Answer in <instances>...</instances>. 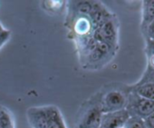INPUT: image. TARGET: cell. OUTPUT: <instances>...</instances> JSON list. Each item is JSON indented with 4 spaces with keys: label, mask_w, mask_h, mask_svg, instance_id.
Masks as SVG:
<instances>
[{
    "label": "cell",
    "mask_w": 154,
    "mask_h": 128,
    "mask_svg": "<svg viewBox=\"0 0 154 128\" xmlns=\"http://www.w3.org/2000/svg\"><path fill=\"white\" fill-rule=\"evenodd\" d=\"M103 113L94 94L85 101L76 114L74 128H99Z\"/></svg>",
    "instance_id": "4"
},
{
    "label": "cell",
    "mask_w": 154,
    "mask_h": 128,
    "mask_svg": "<svg viewBox=\"0 0 154 128\" xmlns=\"http://www.w3.org/2000/svg\"><path fill=\"white\" fill-rule=\"evenodd\" d=\"M135 84H138V85L152 84V85H154V69H150V68L146 67V69H145L144 73L142 74L141 77Z\"/></svg>",
    "instance_id": "12"
},
{
    "label": "cell",
    "mask_w": 154,
    "mask_h": 128,
    "mask_svg": "<svg viewBox=\"0 0 154 128\" xmlns=\"http://www.w3.org/2000/svg\"><path fill=\"white\" fill-rule=\"evenodd\" d=\"M79 53L84 68L97 70L105 67L113 59L117 50L106 44L97 42L92 37Z\"/></svg>",
    "instance_id": "2"
},
{
    "label": "cell",
    "mask_w": 154,
    "mask_h": 128,
    "mask_svg": "<svg viewBox=\"0 0 154 128\" xmlns=\"http://www.w3.org/2000/svg\"><path fill=\"white\" fill-rule=\"evenodd\" d=\"M145 40V54L147 57V68L154 69V40Z\"/></svg>",
    "instance_id": "11"
},
{
    "label": "cell",
    "mask_w": 154,
    "mask_h": 128,
    "mask_svg": "<svg viewBox=\"0 0 154 128\" xmlns=\"http://www.w3.org/2000/svg\"><path fill=\"white\" fill-rule=\"evenodd\" d=\"M0 128H15L10 112L3 106H0Z\"/></svg>",
    "instance_id": "10"
},
{
    "label": "cell",
    "mask_w": 154,
    "mask_h": 128,
    "mask_svg": "<svg viewBox=\"0 0 154 128\" xmlns=\"http://www.w3.org/2000/svg\"><path fill=\"white\" fill-rule=\"evenodd\" d=\"M141 34L144 37V39H149L154 40V20L149 24V26L141 31Z\"/></svg>",
    "instance_id": "14"
},
{
    "label": "cell",
    "mask_w": 154,
    "mask_h": 128,
    "mask_svg": "<svg viewBox=\"0 0 154 128\" xmlns=\"http://www.w3.org/2000/svg\"><path fill=\"white\" fill-rule=\"evenodd\" d=\"M130 115L126 110L103 114L99 128H120L128 120Z\"/></svg>",
    "instance_id": "7"
},
{
    "label": "cell",
    "mask_w": 154,
    "mask_h": 128,
    "mask_svg": "<svg viewBox=\"0 0 154 128\" xmlns=\"http://www.w3.org/2000/svg\"><path fill=\"white\" fill-rule=\"evenodd\" d=\"M131 86L122 83H110L95 93L103 114L125 110Z\"/></svg>",
    "instance_id": "1"
},
{
    "label": "cell",
    "mask_w": 154,
    "mask_h": 128,
    "mask_svg": "<svg viewBox=\"0 0 154 128\" xmlns=\"http://www.w3.org/2000/svg\"><path fill=\"white\" fill-rule=\"evenodd\" d=\"M154 20V0L142 1L141 3V23L140 31H143L149 23Z\"/></svg>",
    "instance_id": "8"
},
{
    "label": "cell",
    "mask_w": 154,
    "mask_h": 128,
    "mask_svg": "<svg viewBox=\"0 0 154 128\" xmlns=\"http://www.w3.org/2000/svg\"><path fill=\"white\" fill-rule=\"evenodd\" d=\"M143 121L147 128H154V112Z\"/></svg>",
    "instance_id": "16"
},
{
    "label": "cell",
    "mask_w": 154,
    "mask_h": 128,
    "mask_svg": "<svg viewBox=\"0 0 154 128\" xmlns=\"http://www.w3.org/2000/svg\"><path fill=\"white\" fill-rule=\"evenodd\" d=\"M125 110L130 117L144 120L154 112V101L146 99L131 89Z\"/></svg>",
    "instance_id": "6"
},
{
    "label": "cell",
    "mask_w": 154,
    "mask_h": 128,
    "mask_svg": "<svg viewBox=\"0 0 154 128\" xmlns=\"http://www.w3.org/2000/svg\"><path fill=\"white\" fill-rule=\"evenodd\" d=\"M125 128H147L144 121L135 117H129L124 123Z\"/></svg>",
    "instance_id": "13"
},
{
    "label": "cell",
    "mask_w": 154,
    "mask_h": 128,
    "mask_svg": "<svg viewBox=\"0 0 154 128\" xmlns=\"http://www.w3.org/2000/svg\"><path fill=\"white\" fill-rule=\"evenodd\" d=\"M131 86V89L135 92L136 94H138L139 95L154 101V85L152 84H141V85H138V84H134V85H130Z\"/></svg>",
    "instance_id": "9"
},
{
    "label": "cell",
    "mask_w": 154,
    "mask_h": 128,
    "mask_svg": "<svg viewBox=\"0 0 154 128\" xmlns=\"http://www.w3.org/2000/svg\"><path fill=\"white\" fill-rule=\"evenodd\" d=\"M26 115L32 128H66L60 110L54 105L30 107Z\"/></svg>",
    "instance_id": "3"
},
{
    "label": "cell",
    "mask_w": 154,
    "mask_h": 128,
    "mask_svg": "<svg viewBox=\"0 0 154 128\" xmlns=\"http://www.w3.org/2000/svg\"><path fill=\"white\" fill-rule=\"evenodd\" d=\"M9 36H10V31L5 29L2 27V25L0 24V48L7 43V41L9 39Z\"/></svg>",
    "instance_id": "15"
},
{
    "label": "cell",
    "mask_w": 154,
    "mask_h": 128,
    "mask_svg": "<svg viewBox=\"0 0 154 128\" xmlns=\"http://www.w3.org/2000/svg\"><path fill=\"white\" fill-rule=\"evenodd\" d=\"M120 24L116 15L94 30L93 37L95 41L106 44L118 51Z\"/></svg>",
    "instance_id": "5"
}]
</instances>
